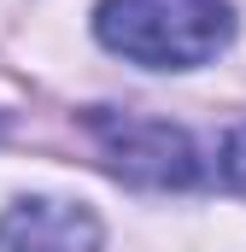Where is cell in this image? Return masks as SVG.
<instances>
[{
	"label": "cell",
	"instance_id": "6da1fadb",
	"mask_svg": "<svg viewBox=\"0 0 246 252\" xmlns=\"http://www.w3.org/2000/svg\"><path fill=\"white\" fill-rule=\"evenodd\" d=\"M94 35L106 53L147 70H193L235 41L229 0H100Z\"/></svg>",
	"mask_w": 246,
	"mask_h": 252
},
{
	"label": "cell",
	"instance_id": "7a4b0ae2",
	"mask_svg": "<svg viewBox=\"0 0 246 252\" xmlns=\"http://www.w3.org/2000/svg\"><path fill=\"white\" fill-rule=\"evenodd\" d=\"M88 129L100 141V153L112 158L123 182H141V188H187L199 176V153L176 124H158V118H135V112H106L94 106Z\"/></svg>",
	"mask_w": 246,
	"mask_h": 252
},
{
	"label": "cell",
	"instance_id": "3957f363",
	"mask_svg": "<svg viewBox=\"0 0 246 252\" xmlns=\"http://www.w3.org/2000/svg\"><path fill=\"white\" fill-rule=\"evenodd\" d=\"M0 252H106V235L76 199H18L0 217Z\"/></svg>",
	"mask_w": 246,
	"mask_h": 252
},
{
	"label": "cell",
	"instance_id": "277c9868",
	"mask_svg": "<svg viewBox=\"0 0 246 252\" xmlns=\"http://www.w3.org/2000/svg\"><path fill=\"white\" fill-rule=\"evenodd\" d=\"M217 170H223V182H229V188L246 193V124L229 129V141H223V153H217Z\"/></svg>",
	"mask_w": 246,
	"mask_h": 252
}]
</instances>
